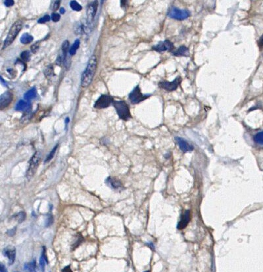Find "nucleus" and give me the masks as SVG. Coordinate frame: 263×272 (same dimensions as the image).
<instances>
[{
  "mask_svg": "<svg viewBox=\"0 0 263 272\" xmlns=\"http://www.w3.org/2000/svg\"><path fill=\"white\" fill-rule=\"evenodd\" d=\"M31 108V105L30 103L29 102H27V100H21L19 101L17 105H16L15 107V110L17 111H20V112H27Z\"/></svg>",
  "mask_w": 263,
  "mask_h": 272,
  "instance_id": "nucleus-16",
  "label": "nucleus"
},
{
  "mask_svg": "<svg viewBox=\"0 0 263 272\" xmlns=\"http://www.w3.org/2000/svg\"><path fill=\"white\" fill-rule=\"evenodd\" d=\"M33 40H34V38L31 35H30L28 33H25L22 35L20 40L22 43L28 44V43H31V42L33 41Z\"/></svg>",
  "mask_w": 263,
  "mask_h": 272,
  "instance_id": "nucleus-19",
  "label": "nucleus"
},
{
  "mask_svg": "<svg viewBox=\"0 0 263 272\" xmlns=\"http://www.w3.org/2000/svg\"><path fill=\"white\" fill-rule=\"evenodd\" d=\"M191 15L190 11L187 9H180L177 7H171L167 12V16L175 20L182 21L187 18Z\"/></svg>",
  "mask_w": 263,
  "mask_h": 272,
  "instance_id": "nucleus-5",
  "label": "nucleus"
},
{
  "mask_svg": "<svg viewBox=\"0 0 263 272\" xmlns=\"http://www.w3.org/2000/svg\"><path fill=\"white\" fill-rule=\"evenodd\" d=\"M40 152L36 151V153L32 155V157L30 158V161H29L28 163V167L26 173V177L29 180L34 175L38 169V165L40 163Z\"/></svg>",
  "mask_w": 263,
  "mask_h": 272,
  "instance_id": "nucleus-4",
  "label": "nucleus"
},
{
  "mask_svg": "<svg viewBox=\"0 0 263 272\" xmlns=\"http://www.w3.org/2000/svg\"><path fill=\"white\" fill-rule=\"evenodd\" d=\"M80 41L79 39L74 41V44L72 45V47H70V50H69V54L70 56H73L76 54V51L80 47Z\"/></svg>",
  "mask_w": 263,
  "mask_h": 272,
  "instance_id": "nucleus-20",
  "label": "nucleus"
},
{
  "mask_svg": "<svg viewBox=\"0 0 263 272\" xmlns=\"http://www.w3.org/2000/svg\"><path fill=\"white\" fill-rule=\"evenodd\" d=\"M61 18V15L57 14V13H52L51 15V19L52 21L55 22H57L58 21H59Z\"/></svg>",
  "mask_w": 263,
  "mask_h": 272,
  "instance_id": "nucleus-33",
  "label": "nucleus"
},
{
  "mask_svg": "<svg viewBox=\"0 0 263 272\" xmlns=\"http://www.w3.org/2000/svg\"><path fill=\"white\" fill-rule=\"evenodd\" d=\"M50 21V17L48 15H45L44 17H41V18L39 19L38 22V23L43 24V23H45V22H49Z\"/></svg>",
  "mask_w": 263,
  "mask_h": 272,
  "instance_id": "nucleus-32",
  "label": "nucleus"
},
{
  "mask_svg": "<svg viewBox=\"0 0 263 272\" xmlns=\"http://www.w3.org/2000/svg\"><path fill=\"white\" fill-rule=\"evenodd\" d=\"M97 7H98V1H93L90 2L87 6V25L90 26L94 21V18L96 17Z\"/></svg>",
  "mask_w": 263,
  "mask_h": 272,
  "instance_id": "nucleus-8",
  "label": "nucleus"
},
{
  "mask_svg": "<svg viewBox=\"0 0 263 272\" xmlns=\"http://www.w3.org/2000/svg\"><path fill=\"white\" fill-rule=\"evenodd\" d=\"M60 12H61V14L65 13V9H64V8H61V9H60Z\"/></svg>",
  "mask_w": 263,
  "mask_h": 272,
  "instance_id": "nucleus-41",
  "label": "nucleus"
},
{
  "mask_svg": "<svg viewBox=\"0 0 263 272\" xmlns=\"http://www.w3.org/2000/svg\"><path fill=\"white\" fill-rule=\"evenodd\" d=\"M258 45L261 47H263V34L261 35V37H260L258 41Z\"/></svg>",
  "mask_w": 263,
  "mask_h": 272,
  "instance_id": "nucleus-38",
  "label": "nucleus"
},
{
  "mask_svg": "<svg viewBox=\"0 0 263 272\" xmlns=\"http://www.w3.org/2000/svg\"><path fill=\"white\" fill-rule=\"evenodd\" d=\"M60 1H52L51 5V9L52 11H57V9L59 7Z\"/></svg>",
  "mask_w": 263,
  "mask_h": 272,
  "instance_id": "nucleus-31",
  "label": "nucleus"
},
{
  "mask_svg": "<svg viewBox=\"0 0 263 272\" xmlns=\"http://www.w3.org/2000/svg\"><path fill=\"white\" fill-rule=\"evenodd\" d=\"M113 102H114V100L112 96L107 95H103L95 102L94 108L97 109L106 108L113 104Z\"/></svg>",
  "mask_w": 263,
  "mask_h": 272,
  "instance_id": "nucleus-10",
  "label": "nucleus"
},
{
  "mask_svg": "<svg viewBox=\"0 0 263 272\" xmlns=\"http://www.w3.org/2000/svg\"><path fill=\"white\" fill-rule=\"evenodd\" d=\"M182 82V78L180 76H178L176 79L173 82H168V81H163L159 83V87L161 89H163L167 90L168 92L174 91L177 89L178 86Z\"/></svg>",
  "mask_w": 263,
  "mask_h": 272,
  "instance_id": "nucleus-7",
  "label": "nucleus"
},
{
  "mask_svg": "<svg viewBox=\"0 0 263 272\" xmlns=\"http://www.w3.org/2000/svg\"><path fill=\"white\" fill-rule=\"evenodd\" d=\"M69 42L68 40L64 41L62 44V51L63 53V59L67 57V53H69Z\"/></svg>",
  "mask_w": 263,
  "mask_h": 272,
  "instance_id": "nucleus-22",
  "label": "nucleus"
},
{
  "mask_svg": "<svg viewBox=\"0 0 263 272\" xmlns=\"http://www.w3.org/2000/svg\"><path fill=\"white\" fill-rule=\"evenodd\" d=\"M150 96L149 95H144L141 92L140 88L138 85L136 86L134 90L130 93L129 95V99L130 100V102L136 104H138L142 101H144L145 99H147L148 97Z\"/></svg>",
  "mask_w": 263,
  "mask_h": 272,
  "instance_id": "nucleus-6",
  "label": "nucleus"
},
{
  "mask_svg": "<svg viewBox=\"0 0 263 272\" xmlns=\"http://www.w3.org/2000/svg\"><path fill=\"white\" fill-rule=\"evenodd\" d=\"M190 221V211L189 210H187L185 211L181 216L180 221H179L177 226V228L178 229H184L187 226L188 223Z\"/></svg>",
  "mask_w": 263,
  "mask_h": 272,
  "instance_id": "nucleus-13",
  "label": "nucleus"
},
{
  "mask_svg": "<svg viewBox=\"0 0 263 272\" xmlns=\"http://www.w3.org/2000/svg\"><path fill=\"white\" fill-rule=\"evenodd\" d=\"M35 268H36V262L33 261L30 263H28L25 264L24 265V270L28 271V272H35Z\"/></svg>",
  "mask_w": 263,
  "mask_h": 272,
  "instance_id": "nucleus-27",
  "label": "nucleus"
},
{
  "mask_svg": "<svg viewBox=\"0 0 263 272\" xmlns=\"http://www.w3.org/2000/svg\"><path fill=\"white\" fill-rule=\"evenodd\" d=\"M22 27V22L21 21H17L12 25L11 28L9 30L7 36L6 37L4 41V46H3V49L9 47L13 42L14 41L15 39L17 36L19 32L21 30Z\"/></svg>",
  "mask_w": 263,
  "mask_h": 272,
  "instance_id": "nucleus-3",
  "label": "nucleus"
},
{
  "mask_svg": "<svg viewBox=\"0 0 263 272\" xmlns=\"http://www.w3.org/2000/svg\"><path fill=\"white\" fill-rule=\"evenodd\" d=\"M116 109L119 117L124 121H128L132 118L131 113L130 111L129 106L125 101L123 100H116L113 103Z\"/></svg>",
  "mask_w": 263,
  "mask_h": 272,
  "instance_id": "nucleus-2",
  "label": "nucleus"
},
{
  "mask_svg": "<svg viewBox=\"0 0 263 272\" xmlns=\"http://www.w3.org/2000/svg\"><path fill=\"white\" fill-rule=\"evenodd\" d=\"M74 32L76 34H82L85 32V26H84L82 23H79V24L76 25Z\"/></svg>",
  "mask_w": 263,
  "mask_h": 272,
  "instance_id": "nucleus-25",
  "label": "nucleus"
},
{
  "mask_svg": "<svg viewBox=\"0 0 263 272\" xmlns=\"http://www.w3.org/2000/svg\"><path fill=\"white\" fill-rule=\"evenodd\" d=\"M62 272H73V271H72V270H71L70 266H66L62 270Z\"/></svg>",
  "mask_w": 263,
  "mask_h": 272,
  "instance_id": "nucleus-40",
  "label": "nucleus"
},
{
  "mask_svg": "<svg viewBox=\"0 0 263 272\" xmlns=\"http://www.w3.org/2000/svg\"><path fill=\"white\" fill-rule=\"evenodd\" d=\"M174 49V43L170 40H168L159 42L157 45H154V46H153L152 47L153 50L157 51L158 53H162V52H164L167 51L169 52H173Z\"/></svg>",
  "mask_w": 263,
  "mask_h": 272,
  "instance_id": "nucleus-9",
  "label": "nucleus"
},
{
  "mask_svg": "<svg viewBox=\"0 0 263 272\" xmlns=\"http://www.w3.org/2000/svg\"><path fill=\"white\" fill-rule=\"evenodd\" d=\"M70 6L71 9L75 11H80L82 9V6L76 1H71L70 3Z\"/></svg>",
  "mask_w": 263,
  "mask_h": 272,
  "instance_id": "nucleus-26",
  "label": "nucleus"
},
{
  "mask_svg": "<svg viewBox=\"0 0 263 272\" xmlns=\"http://www.w3.org/2000/svg\"><path fill=\"white\" fill-rule=\"evenodd\" d=\"M254 140L256 144L263 145V131L259 132L255 135Z\"/></svg>",
  "mask_w": 263,
  "mask_h": 272,
  "instance_id": "nucleus-24",
  "label": "nucleus"
},
{
  "mask_svg": "<svg viewBox=\"0 0 263 272\" xmlns=\"http://www.w3.org/2000/svg\"><path fill=\"white\" fill-rule=\"evenodd\" d=\"M26 216H27V215H26V213L24 212H20L17 214H16V215H15L13 217V218L19 223V224H21V223H22L24 221L26 218Z\"/></svg>",
  "mask_w": 263,
  "mask_h": 272,
  "instance_id": "nucleus-21",
  "label": "nucleus"
},
{
  "mask_svg": "<svg viewBox=\"0 0 263 272\" xmlns=\"http://www.w3.org/2000/svg\"><path fill=\"white\" fill-rule=\"evenodd\" d=\"M3 254L5 257H7L9 259V264L11 265L14 263L16 257V250L14 247H7L3 251Z\"/></svg>",
  "mask_w": 263,
  "mask_h": 272,
  "instance_id": "nucleus-15",
  "label": "nucleus"
},
{
  "mask_svg": "<svg viewBox=\"0 0 263 272\" xmlns=\"http://www.w3.org/2000/svg\"><path fill=\"white\" fill-rule=\"evenodd\" d=\"M97 59L95 55H92L87 63L86 70L83 72L81 77V86L83 88L88 87L92 82L94 76L96 74L97 69Z\"/></svg>",
  "mask_w": 263,
  "mask_h": 272,
  "instance_id": "nucleus-1",
  "label": "nucleus"
},
{
  "mask_svg": "<svg viewBox=\"0 0 263 272\" xmlns=\"http://www.w3.org/2000/svg\"><path fill=\"white\" fill-rule=\"evenodd\" d=\"M36 94H37L36 89V88H34H34L30 89L28 91H27L24 94V98L26 100H30L34 99L35 97L36 96Z\"/></svg>",
  "mask_w": 263,
  "mask_h": 272,
  "instance_id": "nucleus-18",
  "label": "nucleus"
},
{
  "mask_svg": "<svg viewBox=\"0 0 263 272\" xmlns=\"http://www.w3.org/2000/svg\"><path fill=\"white\" fill-rule=\"evenodd\" d=\"M21 59L24 62H28L30 59V52L29 51H24L21 54Z\"/></svg>",
  "mask_w": 263,
  "mask_h": 272,
  "instance_id": "nucleus-28",
  "label": "nucleus"
},
{
  "mask_svg": "<svg viewBox=\"0 0 263 272\" xmlns=\"http://www.w3.org/2000/svg\"><path fill=\"white\" fill-rule=\"evenodd\" d=\"M172 54H173V55L176 57H187L189 56L190 52L187 47L185 45H182V46L178 47L176 51L172 52Z\"/></svg>",
  "mask_w": 263,
  "mask_h": 272,
  "instance_id": "nucleus-17",
  "label": "nucleus"
},
{
  "mask_svg": "<svg viewBox=\"0 0 263 272\" xmlns=\"http://www.w3.org/2000/svg\"><path fill=\"white\" fill-rule=\"evenodd\" d=\"M0 272H7V269L5 267V265L2 264H1V265H0Z\"/></svg>",
  "mask_w": 263,
  "mask_h": 272,
  "instance_id": "nucleus-39",
  "label": "nucleus"
},
{
  "mask_svg": "<svg viewBox=\"0 0 263 272\" xmlns=\"http://www.w3.org/2000/svg\"><path fill=\"white\" fill-rule=\"evenodd\" d=\"M44 74L45 76H46L48 78L52 77L54 75V70H53V66L52 65L48 66L44 70Z\"/></svg>",
  "mask_w": 263,
  "mask_h": 272,
  "instance_id": "nucleus-23",
  "label": "nucleus"
},
{
  "mask_svg": "<svg viewBox=\"0 0 263 272\" xmlns=\"http://www.w3.org/2000/svg\"><path fill=\"white\" fill-rule=\"evenodd\" d=\"M53 223V217L51 215H50L45 221V227H50V226Z\"/></svg>",
  "mask_w": 263,
  "mask_h": 272,
  "instance_id": "nucleus-30",
  "label": "nucleus"
},
{
  "mask_svg": "<svg viewBox=\"0 0 263 272\" xmlns=\"http://www.w3.org/2000/svg\"><path fill=\"white\" fill-rule=\"evenodd\" d=\"M13 99V94L11 92L6 91L4 94H2L0 96V109L2 110L4 108H7L12 102Z\"/></svg>",
  "mask_w": 263,
  "mask_h": 272,
  "instance_id": "nucleus-11",
  "label": "nucleus"
},
{
  "mask_svg": "<svg viewBox=\"0 0 263 272\" xmlns=\"http://www.w3.org/2000/svg\"><path fill=\"white\" fill-rule=\"evenodd\" d=\"M175 140H176L180 149L183 152H189L192 151L194 149L193 145L190 144L189 142L182 138L176 137H175Z\"/></svg>",
  "mask_w": 263,
  "mask_h": 272,
  "instance_id": "nucleus-12",
  "label": "nucleus"
},
{
  "mask_svg": "<svg viewBox=\"0 0 263 272\" xmlns=\"http://www.w3.org/2000/svg\"><path fill=\"white\" fill-rule=\"evenodd\" d=\"M5 5L7 6V7H11V6H13L15 4V1L13 0H5L4 1Z\"/></svg>",
  "mask_w": 263,
  "mask_h": 272,
  "instance_id": "nucleus-35",
  "label": "nucleus"
},
{
  "mask_svg": "<svg viewBox=\"0 0 263 272\" xmlns=\"http://www.w3.org/2000/svg\"><path fill=\"white\" fill-rule=\"evenodd\" d=\"M58 148V144H57L56 146H55L53 149H52V150L51 151V152L50 154H49V155L47 156L46 159H45V163H48L49 161H50L51 160H52V158H53L54 157V155H55V154H56V152L57 151V149Z\"/></svg>",
  "mask_w": 263,
  "mask_h": 272,
  "instance_id": "nucleus-29",
  "label": "nucleus"
},
{
  "mask_svg": "<svg viewBox=\"0 0 263 272\" xmlns=\"http://www.w3.org/2000/svg\"><path fill=\"white\" fill-rule=\"evenodd\" d=\"M38 49H39V43H36L34 45H32L31 51L33 53H36L38 51Z\"/></svg>",
  "mask_w": 263,
  "mask_h": 272,
  "instance_id": "nucleus-34",
  "label": "nucleus"
},
{
  "mask_svg": "<svg viewBox=\"0 0 263 272\" xmlns=\"http://www.w3.org/2000/svg\"><path fill=\"white\" fill-rule=\"evenodd\" d=\"M105 183L107 185L111 187L112 189L115 190H122L123 186L122 183L120 182L119 180H117L115 178L109 176L105 180Z\"/></svg>",
  "mask_w": 263,
  "mask_h": 272,
  "instance_id": "nucleus-14",
  "label": "nucleus"
},
{
  "mask_svg": "<svg viewBox=\"0 0 263 272\" xmlns=\"http://www.w3.org/2000/svg\"><path fill=\"white\" fill-rule=\"evenodd\" d=\"M63 62V59H62V57H61V55L58 56V57H57V60H56V64H57V65L61 66V64H62Z\"/></svg>",
  "mask_w": 263,
  "mask_h": 272,
  "instance_id": "nucleus-37",
  "label": "nucleus"
},
{
  "mask_svg": "<svg viewBox=\"0 0 263 272\" xmlns=\"http://www.w3.org/2000/svg\"><path fill=\"white\" fill-rule=\"evenodd\" d=\"M144 272H150L149 271H144Z\"/></svg>",
  "mask_w": 263,
  "mask_h": 272,
  "instance_id": "nucleus-42",
  "label": "nucleus"
},
{
  "mask_svg": "<svg viewBox=\"0 0 263 272\" xmlns=\"http://www.w3.org/2000/svg\"><path fill=\"white\" fill-rule=\"evenodd\" d=\"M16 231H17V228L15 227L13 228V229H10V230H9L7 232V234L9 236H13L15 234V233H16Z\"/></svg>",
  "mask_w": 263,
  "mask_h": 272,
  "instance_id": "nucleus-36",
  "label": "nucleus"
}]
</instances>
